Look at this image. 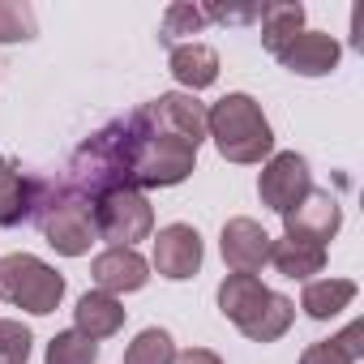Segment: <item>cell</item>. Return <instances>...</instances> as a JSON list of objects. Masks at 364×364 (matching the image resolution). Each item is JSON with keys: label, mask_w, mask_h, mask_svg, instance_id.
Instances as JSON below:
<instances>
[{"label": "cell", "mask_w": 364, "mask_h": 364, "mask_svg": "<svg viewBox=\"0 0 364 364\" xmlns=\"http://www.w3.org/2000/svg\"><path fill=\"white\" fill-rule=\"evenodd\" d=\"M129 129V189H171L180 185V180H189L193 176V163H198V150L189 141H180V137H167L150 124H141L137 116L124 120Z\"/></svg>", "instance_id": "1"}, {"label": "cell", "mask_w": 364, "mask_h": 364, "mask_svg": "<svg viewBox=\"0 0 364 364\" xmlns=\"http://www.w3.org/2000/svg\"><path fill=\"white\" fill-rule=\"evenodd\" d=\"M206 137L228 163H262L274 154V129L253 95H223L206 107Z\"/></svg>", "instance_id": "2"}, {"label": "cell", "mask_w": 364, "mask_h": 364, "mask_svg": "<svg viewBox=\"0 0 364 364\" xmlns=\"http://www.w3.org/2000/svg\"><path fill=\"white\" fill-rule=\"evenodd\" d=\"M124 171H129V129L120 120V124H107L90 141L77 146V154L69 163V193L95 202V198L129 185Z\"/></svg>", "instance_id": "3"}, {"label": "cell", "mask_w": 364, "mask_h": 364, "mask_svg": "<svg viewBox=\"0 0 364 364\" xmlns=\"http://www.w3.org/2000/svg\"><path fill=\"white\" fill-rule=\"evenodd\" d=\"M65 296V279L39 262L35 253H9V257H0V300L5 304H18L35 317H48L56 313Z\"/></svg>", "instance_id": "4"}, {"label": "cell", "mask_w": 364, "mask_h": 364, "mask_svg": "<svg viewBox=\"0 0 364 364\" xmlns=\"http://www.w3.org/2000/svg\"><path fill=\"white\" fill-rule=\"evenodd\" d=\"M39 228H43L48 245L65 257H82L99 240L90 202L69 193V189H52V185L43 189V202H39Z\"/></svg>", "instance_id": "5"}, {"label": "cell", "mask_w": 364, "mask_h": 364, "mask_svg": "<svg viewBox=\"0 0 364 364\" xmlns=\"http://www.w3.org/2000/svg\"><path fill=\"white\" fill-rule=\"evenodd\" d=\"M90 215H95V232L103 240H112V249H133L137 240H146L154 232V210H150L146 193H137L129 185L95 198Z\"/></svg>", "instance_id": "6"}, {"label": "cell", "mask_w": 364, "mask_h": 364, "mask_svg": "<svg viewBox=\"0 0 364 364\" xmlns=\"http://www.w3.org/2000/svg\"><path fill=\"white\" fill-rule=\"evenodd\" d=\"M141 124H150V129H159V133H167V137H180V141H189L193 150L206 141V103H198L193 95H159V99H150L146 107H137L133 112Z\"/></svg>", "instance_id": "7"}, {"label": "cell", "mask_w": 364, "mask_h": 364, "mask_svg": "<svg viewBox=\"0 0 364 364\" xmlns=\"http://www.w3.org/2000/svg\"><path fill=\"white\" fill-rule=\"evenodd\" d=\"M313 189L309 180V159L296 154V150H283V154H270L262 176H257V193H262V206H270L274 215H287L304 193Z\"/></svg>", "instance_id": "8"}, {"label": "cell", "mask_w": 364, "mask_h": 364, "mask_svg": "<svg viewBox=\"0 0 364 364\" xmlns=\"http://www.w3.org/2000/svg\"><path fill=\"white\" fill-rule=\"evenodd\" d=\"M154 270L171 283H185L202 270V236L189 223H167L154 236Z\"/></svg>", "instance_id": "9"}, {"label": "cell", "mask_w": 364, "mask_h": 364, "mask_svg": "<svg viewBox=\"0 0 364 364\" xmlns=\"http://www.w3.org/2000/svg\"><path fill=\"white\" fill-rule=\"evenodd\" d=\"M283 228H287V236L326 249V240H334L338 228H343V210H338V202H334L326 189H309V193L283 215Z\"/></svg>", "instance_id": "10"}, {"label": "cell", "mask_w": 364, "mask_h": 364, "mask_svg": "<svg viewBox=\"0 0 364 364\" xmlns=\"http://www.w3.org/2000/svg\"><path fill=\"white\" fill-rule=\"evenodd\" d=\"M219 249H223V262L236 270V274H253L270 262V232L257 223V219H228L223 223V236H219Z\"/></svg>", "instance_id": "11"}, {"label": "cell", "mask_w": 364, "mask_h": 364, "mask_svg": "<svg viewBox=\"0 0 364 364\" xmlns=\"http://www.w3.org/2000/svg\"><path fill=\"white\" fill-rule=\"evenodd\" d=\"M338 56H343V48H338V39L326 35V31H300V35L279 52L283 69H287V73H300V77H326V73H334V69H338Z\"/></svg>", "instance_id": "12"}, {"label": "cell", "mask_w": 364, "mask_h": 364, "mask_svg": "<svg viewBox=\"0 0 364 364\" xmlns=\"http://www.w3.org/2000/svg\"><path fill=\"white\" fill-rule=\"evenodd\" d=\"M90 279L99 283V291L107 296H120V291H141L146 279H150V266L137 249H107L95 257L90 266Z\"/></svg>", "instance_id": "13"}, {"label": "cell", "mask_w": 364, "mask_h": 364, "mask_svg": "<svg viewBox=\"0 0 364 364\" xmlns=\"http://www.w3.org/2000/svg\"><path fill=\"white\" fill-rule=\"evenodd\" d=\"M43 189H48L43 180L22 176L18 163H5V167H0V228L22 223V219L43 202Z\"/></svg>", "instance_id": "14"}, {"label": "cell", "mask_w": 364, "mask_h": 364, "mask_svg": "<svg viewBox=\"0 0 364 364\" xmlns=\"http://www.w3.org/2000/svg\"><path fill=\"white\" fill-rule=\"evenodd\" d=\"M171 77L189 95L219 82V52L210 43H176L171 48Z\"/></svg>", "instance_id": "15"}, {"label": "cell", "mask_w": 364, "mask_h": 364, "mask_svg": "<svg viewBox=\"0 0 364 364\" xmlns=\"http://www.w3.org/2000/svg\"><path fill=\"white\" fill-rule=\"evenodd\" d=\"M73 330H82L86 338H112V334H120V326H124V304L116 300V296H107V291H86L82 300H77V309H73Z\"/></svg>", "instance_id": "16"}, {"label": "cell", "mask_w": 364, "mask_h": 364, "mask_svg": "<svg viewBox=\"0 0 364 364\" xmlns=\"http://www.w3.org/2000/svg\"><path fill=\"white\" fill-rule=\"evenodd\" d=\"M270 296V287L257 279V274H228L223 283H219V313L228 317V321H236V326H245L253 313H257V304Z\"/></svg>", "instance_id": "17"}, {"label": "cell", "mask_w": 364, "mask_h": 364, "mask_svg": "<svg viewBox=\"0 0 364 364\" xmlns=\"http://www.w3.org/2000/svg\"><path fill=\"white\" fill-rule=\"evenodd\" d=\"M270 262L283 279H313L326 266V249L296 240V236H283V240H270Z\"/></svg>", "instance_id": "18"}, {"label": "cell", "mask_w": 364, "mask_h": 364, "mask_svg": "<svg viewBox=\"0 0 364 364\" xmlns=\"http://www.w3.org/2000/svg\"><path fill=\"white\" fill-rule=\"evenodd\" d=\"M351 300H355V283H351V279H309V283H304V296H300V309H304L313 321H330V317L343 313Z\"/></svg>", "instance_id": "19"}, {"label": "cell", "mask_w": 364, "mask_h": 364, "mask_svg": "<svg viewBox=\"0 0 364 364\" xmlns=\"http://www.w3.org/2000/svg\"><path fill=\"white\" fill-rule=\"evenodd\" d=\"M291 321H296V304H291L287 296L270 291V296L257 304V313L240 326V334L253 338V343H274V338H283V334L291 330Z\"/></svg>", "instance_id": "20"}, {"label": "cell", "mask_w": 364, "mask_h": 364, "mask_svg": "<svg viewBox=\"0 0 364 364\" xmlns=\"http://www.w3.org/2000/svg\"><path fill=\"white\" fill-rule=\"evenodd\" d=\"M262 48L279 56L300 31H304V5H262Z\"/></svg>", "instance_id": "21"}, {"label": "cell", "mask_w": 364, "mask_h": 364, "mask_svg": "<svg viewBox=\"0 0 364 364\" xmlns=\"http://www.w3.org/2000/svg\"><path fill=\"white\" fill-rule=\"evenodd\" d=\"M124 364H176V343H171V334L159 330V326L141 330V334L129 343Z\"/></svg>", "instance_id": "22"}, {"label": "cell", "mask_w": 364, "mask_h": 364, "mask_svg": "<svg viewBox=\"0 0 364 364\" xmlns=\"http://www.w3.org/2000/svg\"><path fill=\"white\" fill-rule=\"evenodd\" d=\"M99 360V343L86 338L82 330H60L48 343V364H95Z\"/></svg>", "instance_id": "23"}, {"label": "cell", "mask_w": 364, "mask_h": 364, "mask_svg": "<svg viewBox=\"0 0 364 364\" xmlns=\"http://www.w3.org/2000/svg\"><path fill=\"white\" fill-rule=\"evenodd\" d=\"M39 22L31 5H18V0H0V43H22L35 39Z\"/></svg>", "instance_id": "24"}, {"label": "cell", "mask_w": 364, "mask_h": 364, "mask_svg": "<svg viewBox=\"0 0 364 364\" xmlns=\"http://www.w3.org/2000/svg\"><path fill=\"white\" fill-rule=\"evenodd\" d=\"M206 26V14L198 9V5H171L167 14H163V26H159V39L163 43H180V39H185V35H198Z\"/></svg>", "instance_id": "25"}, {"label": "cell", "mask_w": 364, "mask_h": 364, "mask_svg": "<svg viewBox=\"0 0 364 364\" xmlns=\"http://www.w3.org/2000/svg\"><path fill=\"white\" fill-rule=\"evenodd\" d=\"M31 330L22 321H0V364H26L31 360Z\"/></svg>", "instance_id": "26"}, {"label": "cell", "mask_w": 364, "mask_h": 364, "mask_svg": "<svg viewBox=\"0 0 364 364\" xmlns=\"http://www.w3.org/2000/svg\"><path fill=\"white\" fill-rule=\"evenodd\" d=\"M300 364H355L334 338H321V343H313V347H304V355H300Z\"/></svg>", "instance_id": "27"}, {"label": "cell", "mask_w": 364, "mask_h": 364, "mask_svg": "<svg viewBox=\"0 0 364 364\" xmlns=\"http://www.w3.org/2000/svg\"><path fill=\"white\" fill-rule=\"evenodd\" d=\"M360 338H364V326H360V321H351V326H347V330H343L334 343H338V347H343L351 360H360V355H364V343H360Z\"/></svg>", "instance_id": "28"}, {"label": "cell", "mask_w": 364, "mask_h": 364, "mask_svg": "<svg viewBox=\"0 0 364 364\" xmlns=\"http://www.w3.org/2000/svg\"><path fill=\"white\" fill-rule=\"evenodd\" d=\"M176 364H223V360L206 347H189V351H176Z\"/></svg>", "instance_id": "29"}, {"label": "cell", "mask_w": 364, "mask_h": 364, "mask_svg": "<svg viewBox=\"0 0 364 364\" xmlns=\"http://www.w3.org/2000/svg\"><path fill=\"white\" fill-rule=\"evenodd\" d=\"M5 163H9V159H5V154H0V167H5Z\"/></svg>", "instance_id": "30"}]
</instances>
